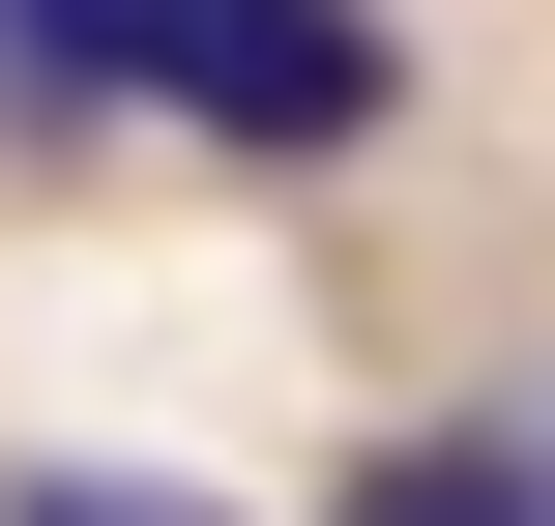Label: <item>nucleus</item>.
Returning a JSON list of instances; mask_svg holds the SVG:
<instances>
[{
	"label": "nucleus",
	"instance_id": "1",
	"mask_svg": "<svg viewBox=\"0 0 555 526\" xmlns=\"http://www.w3.org/2000/svg\"><path fill=\"white\" fill-rule=\"evenodd\" d=\"M59 88H176L205 146H351L380 117V29L351 0H29Z\"/></svg>",
	"mask_w": 555,
	"mask_h": 526
},
{
	"label": "nucleus",
	"instance_id": "2",
	"mask_svg": "<svg viewBox=\"0 0 555 526\" xmlns=\"http://www.w3.org/2000/svg\"><path fill=\"white\" fill-rule=\"evenodd\" d=\"M351 526H555V498H527V469H380Z\"/></svg>",
	"mask_w": 555,
	"mask_h": 526
},
{
	"label": "nucleus",
	"instance_id": "3",
	"mask_svg": "<svg viewBox=\"0 0 555 526\" xmlns=\"http://www.w3.org/2000/svg\"><path fill=\"white\" fill-rule=\"evenodd\" d=\"M29 526H176V498H88V469H59V498H29Z\"/></svg>",
	"mask_w": 555,
	"mask_h": 526
}]
</instances>
